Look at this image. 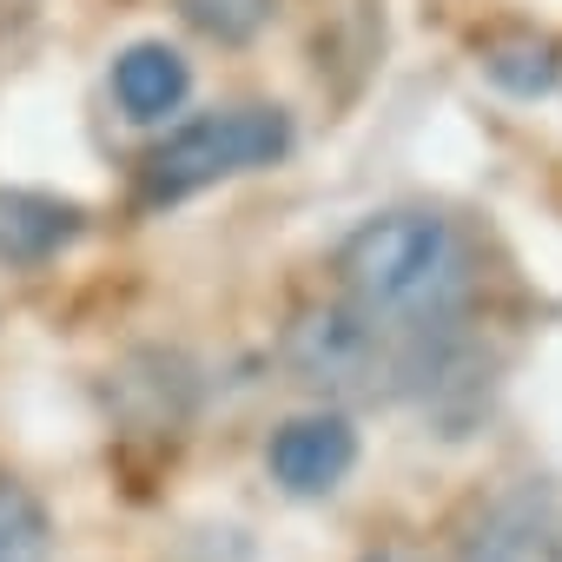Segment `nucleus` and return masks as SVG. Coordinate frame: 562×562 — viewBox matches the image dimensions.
<instances>
[{
    "label": "nucleus",
    "instance_id": "8",
    "mask_svg": "<svg viewBox=\"0 0 562 562\" xmlns=\"http://www.w3.org/2000/svg\"><path fill=\"white\" fill-rule=\"evenodd\" d=\"M0 562H54V516L8 470H0Z\"/></svg>",
    "mask_w": 562,
    "mask_h": 562
},
{
    "label": "nucleus",
    "instance_id": "6",
    "mask_svg": "<svg viewBox=\"0 0 562 562\" xmlns=\"http://www.w3.org/2000/svg\"><path fill=\"white\" fill-rule=\"evenodd\" d=\"M106 80H113L120 113L139 120V126H159V120H172L192 100V67L166 41H133L126 54H113V74Z\"/></svg>",
    "mask_w": 562,
    "mask_h": 562
},
{
    "label": "nucleus",
    "instance_id": "5",
    "mask_svg": "<svg viewBox=\"0 0 562 562\" xmlns=\"http://www.w3.org/2000/svg\"><path fill=\"white\" fill-rule=\"evenodd\" d=\"M457 562H562V503L516 490L483 509V522L463 536Z\"/></svg>",
    "mask_w": 562,
    "mask_h": 562
},
{
    "label": "nucleus",
    "instance_id": "4",
    "mask_svg": "<svg viewBox=\"0 0 562 562\" xmlns=\"http://www.w3.org/2000/svg\"><path fill=\"white\" fill-rule=\"evenodd\" d=\"M265 470L285 496H331L358 470V430L345 411H305L278 424L265 443Z\"/></svg>",
    "mask_w": 562,
    "mask_h": 562
},
{
    "label": "nucleus",
    "instance_id": "9",
    "mask_svg": "<svg viewBox=\"0 0 562 562\" xmlns=\"http://www.w3.org/2000/svg\"><path fill=\"white\" fill-rule=\"evenodd\" d=\"M278 14V0H179V21L212 47H251Z\"/></svg>",
    "mask_w": 562,
    "mask_h": 562
},
{
    "label": "nucleus",
    "instance_id": "1",
    "mask_svg": "<svg viewBox=\"0 0 562 562\" xmlns=\"http://www.w3.org/2000/svg\"><path fill=\"white\" fill-rule=\"evenodd\" d=\"M338 285L358 318H371L391 345L457 331L476 292V251L457 218L430 205H397L364 218L338 245Z\"/></svg>",
    "mask_w": 562,
    "mask_h": 562
},
{
    "label": "nucleus",
    "instance_id": "7",
    "mask_svg": "<svg viewBox=\"0 0 562 562\" xmlns=\"http://www.w3.org/2000/svg\"><path fill=\"white\" fill-rule=\"evenodd\" d=\"M74 238H80V205L41 192H0V258L8 265H47Z\"/></svg>",
    "mask_w": 562,
    "mask_h": 562
},
{
    "label": "nucleus",
    "instance_id": "2",
    "mask_svg": "<svg viewBox=\"0 0 562 562\" xmlns=\"http://www.w3.org/2000/svg\"><path fill=\"white\" fill-rule=\"evenodd\" d=\"M292 153V120L285 106H212L186 126H172L153 159H146V199L179 205L192 192H212L225 179L265 172Z\"/></svg>",
    "mask_w": 562,
    "mask_h": 562
},
{
    "label": "nucleus",
    "instance_id": "3",
    "mask_svg": "<svg viewBox=\"0 0 562 562\" xmlns=\"http://www.w3.org/2000/svg\"><path fill=\"white\" fill-rule=\"evenodd\" d=\"M285 364L318 397H384V391H404V345H391L351 305L299 312V325L285 331Z\"/></svg>",
    "mask_w": 562,
    "mask_h": 562
},
{
    "label": "nucleus",
    "instance_id": "10",
    "mask_svg": "<svg viewBox=\"0 0 562 562\" xmlns=\"http://www.w3.org/2000/svg\"><path fill=\"white\" fill-rule=\"evenodd\" d=\"M364 562H417L411 549H378V555H364Z\"/></svg>",
    "mask_w": 562,
    "mask_h": 562
}]
</instances>
